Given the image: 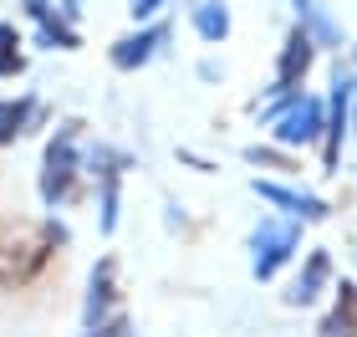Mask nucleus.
Instances as JSON below:
<instances>
[{"instance_id": "f257e3e1", "label": "nucleus", "mask_w": 357, "mask_h": 337, "mask_svg": "<svg viewBox=\"0 0 357 337\" xmlns=\"http://www.w3.org/2000/svg\"><path fill=\"white\" fill-rule=\"evenodd\" d=\"M67 246V225L61 220H36V225H10L0 230V286L21 292L52 266V255Z\"/></svg>"}, {"instance_id": "f03ea898", "label": "nucleus", "mask_w": 357, "mask_h": 337, "mask_svg": "<svg viewBox=\"0 0 357 337\" xmlns=\"http://www.w3.org/2000/svg\"><path fill=\"white\" fill-rule=\"evenodd\" d=\"M77 138H82V123L67 118V123L52 133L46 153H41V179H36V189H41V200L52 204V210H56V204H67V200H77V174H82Z\"/></svg>"}, {"instance_id": "7ed1b4c3", "label": "nucleus", "mask_w": 357, "mask_h": 337, "mask_svg": "<svg viewBox=\"0 0 357 337\" xmlns=\"http://www.w3.org/2000/svg\"><path fill=\"white\" fill-rule=\"evenodd\" d=\"M266 123H271V138L281 149H306V143H317L327 133V107L317 98H306V92H296L281 107H266Z\"/></svg>"}, {"instance_id": "20e7f679", "label": "nucleus", "mask_w": 357, "mask_h": 337, "mask_svg": "<svg viewBox=\"0 0 357 337\" xmlns=\"http://www.w3.org/2000/svg\"><path fill=\"white\" fill-rule=\"evenodd\" d=\"M296 250H301V225H291V220H266L261 230L250 235V271H255V281H271Z\"/></svg>"}, {"instance_id": "39448f33", "label": "nucleus", "mask_w": 357, "mask_h": 337, "mask_svg": "<svg viewBox=\"0 0 357 337\" xmlns=\"http://www.w3.org/2000/svg\"><path fill=\"white\" fill-rule=\"evenodd\" d=\"M312 61H317V41L306 36L301 26H291V36L281 41V57H275V103L271 107H281L286 98H296L301 82H306V72H312Z\"/></svg>"}, {"instance_id": "423d86ee", "label": "nucleus", "mask_w": 357, "mask_h": 337, "mask_svg": "<svg viewBox=\"0 0 357 337\" xmlns=\"http://www.w3.org/2000/svg\"><path fill=\"white\" fill-rule=\"evenodd\" d=\"M118 317V261L102 255V261L92 266V281H87V301H82V322L87 332H97L102 322Z\"/></svg>"}, {"instance_id": "0eeeda50", "label": "nucleus", "mask_w": 357, "mask_h": 337, "mask_svg": "<svg viewBox=\"0 0 357 337\" xmlns=\"http://www.w3.org/2000/svg\"><path fill=\"white\" fill-rule=\"evenodd\" d=\"M352 77H337L332 82V103H327V133H321V164L337 169L342 164V138H347V123H352Z\"/></svg>"}, {"instance_id": "6e6552de", "label": "nucleus", "mask_w": 357, "mask_h": 337, "mask_svg": "<svg viewBox=\"0 0 357 337\" xmlns=\"http://www.w3.org/2000/svg\"><path fill=\"white\" fill-rule=\"evenodd\" d=\"M21 10L36 21V36H41V46H52V52H77L82 46V36H77V26L61 15L52 0H21Z\"/></svg>"}, {"instance_id": "1a4fd4ad", "label": "nucleus", "mask_w": 357, "mask_h": 337, "mask_svg": "<svg viewBox=\"0 0 357 337\" xmlns=\"http://www.w3.org/2000/svg\"><path fill=\"white\" fill-rule=\"evenodd\" d=\"M255 195H261L266 204H281V210H286V215H296V220H327V215H332V204L321 200V195L286 189V184H275V179H255Z\"/></svg>"}, {"instance_id": "9d476101", "label": "nucleus", "mask_w": 357, "mask_h": 337, "mask_svg": "<svg viewBox=\"0 0 357 337\" xmlns=\"http://www.w3.org/2000/svg\"><path fill=\"white\" fill-rule=\"evenodd\" d=\"M164 41H169V26H143V31H133V36L112 41V67H118V72H138V67H149Z\"/></svg>"}, {"instance_id": "9b49d317", "label": "nucleus", "mask_w": 357, "mask_h": 337, "mask_svg": "<svg viewBox=\"0 0 357 337\" xmlns=\"http://www.w3.org/2000/svg\"><path fill=\"white\" fill-rule=\"evenodd\" d=\"M327 281H332V255H327V250H312V255H306V266H301V276L291 281L286 301H291V307H312Z\"/></svg>"}, {"instance_id": "f8f14e48", "label": "nucleus", "mask_w": 357, "mask_h": 337, "mask_svg": "<svg viewBox=\"0 0 357 337\" xmlns=\"http://www.w3.org/2000/svg\"><path fill=\"white\" fill-rule=\"evenodd\" d=\"M321 337H357V281L337 286L332 312L321 317Z\"/></svg>"}, {"instance_id": "ddd939ff", "label": "nucleus", "mask_w": 357, "mask_h": 337, "mask_svg": "<svg viewBox=\"0 0 357 337\" xmlns=\"http://www.w3.org/2000/svg\"><path fill=\"white\" fill-rule=\"evenodd\" d=\"M291 6H296V26H301L317 46H342V26H337L332 15L317 6V0H291Z\"/></svg>"}, {"instance_id": "4468645a", "label": "nucleus", "mask_w": 357, "mask_h": 337, "mask_svg": "<svg viewBox=\"0 0 357 337\" xmlns=\"http://www.w3.org/2000/svg\"><path fill=\"white\" fill-rule=\"evenodd\" d=\"M31 123H36V98H31V92H21V98H10V103H0V149H6V143H15Z\"/></svg>"}, {"instance_id": "2eb2a0df", "label": "nucleus", "mask_w": 357, "mask_h": 337, "mask_svg": "<svg viewBox=\"0 0 357 337\" xmlns=\"http://www.w3.org/2000/svg\"><path fill=\"white\" fill-rule=\"evenodd\" d=\"M194 31H199L209 46H220L230 36V6H225V0H199V6H194Z\"/></svg>"}, {"instance_id": "dca6fc26", "label": "nucleus", "mask_w": 357, "mask_h": 337, "mask_svg": "<svg viewBox=\"0 0 357 337\" xmlns=\"http://www.w3.org/2000/svg\"><path fill=\"white\" fill-rule=\"evenodd\" d=\"M26 72V52H21V31L10 21H0V82H15Z\"/></svg>"}, {"instance_id": "f3484780", "label": "nucleus", "mask_w": 357, "mask_h": 337, "mask_svg": "<svg viewBox=\"0 0 357 337\" xmlns=\"http://www.w3.org/2000/svg\"><path fill=\"white\" fill-rule=\"evenodd\" d=\"M245 158H250V164H261V169H281V174H296V158H291L286 149H261V143H255V149H245Z\"/></svg>"}, {"instance_id": "a211bd4d", "label": "nucleus", "mask_w": 357, "mask_h": 337, "mask_svg": "<svg viewBox=\"0 0 357 337\" xmlns=\"http://www.w3.org/2000/svg\"><path fill=\"white\" fill-rule=\"evenodd\" d=\"M87 337H133V322H128V317L118 312L112 322H102V327H97V332H87Z\"/></svg>"}, {"instance_id": "6ab92c4d", "label": "nucleus", "mask_w": 357, "mask_h": 337, "mask_svg": "<svg viewBox=\"0 0 357 337\" xmlns=\"http://www.w3.org/2000/svg\"><path fill=\"white\" fill-rule=\"evenodd\" d=\"M169 0H128V15H133V21H149L153 10H164Z\"/></svg>"}, {"instance_id": "aec40b11", "label": "nucleus", "mask_w": 357, "mask_h": 337, "mask_svg": "<svg viewBox=\"0 0 357 337\" xmlns=\"http://www.w3.org/2000/svg\"><path fill=\"white\" fill-rule=\"evenodd\" d=\"M352 103H357V87H352ZM352 123H357V118H352Z\"/></svg>"}]
</instances>
